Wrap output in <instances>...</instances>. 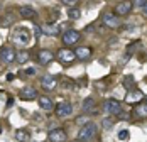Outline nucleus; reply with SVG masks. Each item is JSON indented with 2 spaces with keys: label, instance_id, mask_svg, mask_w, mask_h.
<instances>
[{
  "label": "nucleus",
  "instance_id": "obj_1",
  "mask_svg": "<svg viewBox=\"0 0 147 142\" xmlns=\"http://www.w3.org/2000/svg\"><path fill=\"white\" fill-rule=\"evenodd\" d=\"M10 37L19 46H27L30 43V39H32V34H30V30L27 27H17V29H14Z\"/></svg>",
  "mask_w": 147,
  "mask_h": 142
},
{
  "label": "nucleus",
  "instance_id": "obj_2",
  "mask_svg": "<svg viewBox=\"0 0 147 142\" xmlns=\"http://www.w3.org/2000/svg\"><path fill=\"white\" fill-rule=\"evenodd\" d=\"M98 132V125L95 122H88L85 125H81V128L78 130V141H91Z\"/></svg>",
  "mask_w": 147,
  "mask_h": 142
},
{
  "label": "nucleus",
  "instance_id": "obj_3",
  "mask_svg": "<svg viewBox=\"0 0 147 142\" xmlns=\"http://www.w3.org/2000/svg\"><path fill=\"white\" fill-rule=\"evenodd\" d=\"M102 108H103V112H107V114H110V115H118L122 112V103L115 98H108L103 101Z\"/></svg>",
  "mask_w": 147,
  "mask_h": 142
},
{
  "label": "nucleus",
  "instance_id": "obj_4",
  "mask_svg": "<svg viewBox=\"0 0 147 142\" xmlns=\"http://www.w3.org/2000/svg\"><path fill=\"white\" fill-rule=\"evenodd\" d=\"M80 37H81V32H80V30H76V29H66V30L63 32V36H61L63 43L66 44V46L76 44L78 41H80Z\"/></svg>",
  "mask_w": 147,
  "mask_h": 142
},
{
  "label": "nucleus",
  "instance_id": "obj_5",
  "mask_svg": "<svg viewBox=\"0 0 147 142\" xmlns=\"http://www.w3.org/2000/svg\"><path fill=\"white\" fill-rule=\"evenodd\" d=\"M102 22L108 29H117L118 26H120V17H118L115 12H103Z\"/></svg>",
  "mask_w": 147,
  "mask_h": 142
},
{
  "label": "nucleus",
  "instance_id": "obj_6",
  "mask_svg": "<svg viewBox=\"0 0 147 142\" xmlns=\"http://www.w3.org/2000/svg\"><path fill=\"white\" fill-rule=\"evenodd\" d=\"M54 110H56V115L59 118H68L69 115L73 114V105L69 101H59Z\"/></svg>",
  "mask_w": 147,
  "mask_h": 142
},
{
  "label": "nucleus",
  "instance_id": "obj_7",
  "mask_svg": "<svg viewBox=\"0 0 147 142\" xmlns=\"http://www.w3.org/2000/svg\"><path fill=\"white\" fill-rule=\"evenodd\" d=\"M15 54H17V51H15L14 47L3 46V47L0 49V61L5 63V64H10V63L15 61Z\"/></svg>",
  "mask_w": 147,
  "mask_h": 142
},
{
  "label": "nucleus",
  "instance_id": "obj_8",
  "mask_svg": "<svg viewBox=\"0 0 147 142\" xmlns=\"http://www.w3.org/2000/svg\"><path fill=\"white\" fill-rule=\"evenodd\" d=\"M56 57H58L63 64H69V63H73L74 59H76V54H74L73 49H68V47H64V49H59V51H58Z\"/></svg>",
  "mask_w": 147,
  "mask_h": 142
},
{
  "label": "nucleus",
  "instance_id": "obj_9",
  "mask_svg": "<svg viewBox=\"0 0 147 142\" xmlns=\"http://www.w3.org/2000/svg\"><path fill=\"white\" fill-rule=\"evenodd\" d=\"M132 2L130 0H122V2H118L117 7H115V14L118 17H125V15H129L132 12Z\"/></svg>",
  "mask_w": 147,
  "mask_h": 142
},
{
  "label": "nucleus",
  "instance_id": "obj_10",
  "mask_svg": "<svg viewBox=\"0 0 147 142\" xmlns=\"http://www.w3.org/2000/svg\"><path fill=\"white\" fill-rule=\"evenodd\" d=\"M47 139H49V142H66L68 135L63 128H51L47 134Z\"/></svg>",
  "mask_w": 147,
  "mask_h": 142
},
{
  "label": "nucleus",
  "instance_id": "obj_11",
  "mask_svg": "<svg viewBox=\"0 0 147 142\" xmlns=\"http://www.w3.org/2000/svg\"><path fill=\"white\" fill-rule=\"evenodd\" d=\"M41 86H42L44 90H47V91H54L56 86H58L56 76H53V74H44V76L41 78Z\"/></svg>",
  "mask_w": 147,
  "mask_h": 142
},
{
  "label": "nucleus",
  "instance_id": "obj_12",
  "mask_svg": "<svg viewBox=\"0 0 147 142\" xmlns=\"http://www.w3.org/2000/svg\"><path fill=\"white\" fill-rule=\"evenodd\" d=\"M19 97H20L22 100H26V101H29V100H36L37 98V90L32 88V86L22 88V90L19 91Z\"/></svg>",
  "mask_w": 147,
  "mask_h": 142
},
{
  "label": "nucleus",
  "instance_id": "obj_13",
  "mask_svg": "<svg viewBox=\"0 0 147 142\" xmlns=\"http://www.w3.org/2000/svg\"><path fill=\"white\" fill-rule=\"evenodd\" d=\"M54 59V54L49 51V49H41L39 53H37V61L42 64V66H46V64H49L51 61Z\"/></svg>",
  "mask_w": 147,
  "mask_h": 142
},
{
  "label": "nucleus",
  "instance_id": "obj_14",
  "mask_svg": "<svg viewBox=\"0 0 147 142\" xmlns=\"http://www.w3.org/2000/svg\"><path fill=\"white\" fill-rule=\"evenodd\" d=\"M81 112H83V114H95V112H96V108H95V100L91 98V97L83 100V103H81Z\"/></svg>",
  "mask_w": 147,
  "mask_h": 142
},
{
  "label": "nucleus",
  "instance_id": "obj_15",
  "mask_svg": "<svg viewBox=\"0 0 147 142\" xmlns=\"http://www.w3.org/2000/svg\"><path fill=\"white\" fill-rule=\"evenodd\" d=\"M142 98H144V93H142V91H139L137 88H130L125 101H127V103H134V101H140Z\"/></svg>",
  "mask_w": 147,
  "mask_h": 142
},
{
  "label": "nucleus",
  "instance_id": "obj_16",
  "mask_svg": "<svg viewBox=\"0 0 147 142\" xmlns=\"http://www.w3.org/2000/svg\"><path fill=\"white\" fill-rule=\"evenodd\" d=\"M14 137H15V141H19V142H29L30 141V130H27V128H17Z\"/></svg>",
  "mask_w": 147,
  "mask_h": 142
},
{
  "label": "nucleus",
  "instance_id": "obj_17",
  "mask_svg": "<svg viewBox=\"0 0 147 142\" xmlns=\"http://www.w3.org/2000/svg\"><path fill=\"white\" fill-rule=\"evenodd\" d=\"M41 30H42V34H46V36H59L61 27L59 26H54V24H44L41 27Z\"/></svg>",
  "mask_w": 147,
  "mask_h": 142
},
{
  "label": "nucleus",
  "instance_id": "obj_18",
  "mask_svg": "<svg viewBox=\"0 0 147 142\" xmlns=\"http://www.w3.org/2000/svg\"><path fill=\"white\" fill-rule=\"evenodd\" d=\"M74 54H76L78 59H88L91 56V47H88V46H80V47L74 49Z\"/></svg>",
  "mask_w": 147,
  "mask_h": 142
},
{
  "label": "nucleus",
  "instance_id": "obj_19",
  "mask_svg": "<svg viewBox=\"0 0 147 142\" xmlns=\"http://www.w3.org/2000/svg\"><path fill=\"white\" fill-rule=\"evenodd\" d=\"M37 101H39V107L42 108V110H46V112H51L53 108H54V103H53V100L49 98V97H39L37 98Z\"/></svg>",
  "mask_w": 147,
  "mask_h": 142
},
{
  "label": "nucleus",
  "instance_id": "obj_20",
  "mask_svg": "<svg viewBox=\"0 0 147 142\" xmlns=\"http://www.w3.org/2000/svg\"><path fill=\"white\" fill-rule=\"evenodd\" d=\"M19 12H20V15H22L24 19H36V17H37V12H36L30 5H22V7L19 9Z\"/></svg>",
  "mask_w": 147,
  "mask_h": 142
},
{
  "label": "nucleus",
  "instance_id": "obj_21",
  "mask_svg": "<svg viewBox=\"0 0 147 142\" xmlns=\"http://www.w3.org/2000/svg\"><path fill=\"white\" fill-rule=\"evenodd\" d=\"M134 117H137V118H147V103H139L134 108Z\"/></svg>",
  "mask_w": 147,
  "mask_h": 142
},
{
  "label": "nucleus",
  "instance_id": "obj_22",
  "mask_svg": "<svg viewBox=\"0 0 147 142\" xmlns=\"http://www.w3.org/2000/svg\"><path fill=\"white\" fill-rule=\"evenodd\" d=\"M139 46V43H132V44H129L127 46V51H125V54H123V57H122V64L123 63H127L130 57H132V54H134V49Z\"/></svg>",
  "mask_w": 147,
  "mask_h": 142
},
{
  "label": "nucleus",
  "instance_id": "obj_23",
  "mask_svg": "<svg viewBox=\"0 0 147 142\" xmlns=\"http://www.w3.org/2000/svg\"><path fill=\"white\" fill-rule=\"evenodd\" d=\"M27 59H29V53L27 51H19L15 54V63H19V64H24Z\"/></svg>",
  "mask_w": 147,
  "mask_h": 142
},
{
  "label": "nucleus",
  "instance_id": "obj_24",
  "mask_svg": "<svg viewBox=\"0 0 147 142\" xmlns=\"http://www.w3.org/2000/svg\"><path fill=\"white\" fill-rule=\"evenodd\" d=\"M68 17L73 19V20L80 19V17H81V9H78V7H69V9H68Z\"/></svg>",
  "mask_w": 147,
  "mask_h": 142
},
{
  "label": "nucleus",
  "instance_id": "obj_25",
  "mask_svg": "<svg viewBox=\"0 0 147 142\" xmlns=\"http://www.w3.org/2000/svg\"><path fill=\"white\" fill-rule=\"evenodd\" d=\"M117 139H118V141H122V142L129 141V139H130V134H129V130H127V128H122V130L117 134Z\"/></svg>",
  "mask_w": 147,
  "mask_h": 142
},
{
  "label": "nucleus",
  "instance_id": "obj_26",
  "mask_svg": "<svg viewBox=\"0 0 147 142\" xmlns=\"http://www.w3.org/2000/svg\"><path fill=\"white\" fill-rule=\"evenodd\" d=\"M14 20H15L14 14H9L7 17H5V19H3V20H2V26H3V27H7V26H10V24H12Z\"/></svg>",
  "mask_w": 147,
  "mask_h": 142
},
{
  "label": "nucleus",
  "instance_id": "obj_27",
  "mask_svg": "<svg viewBox=\"0 0 147 142\" xmlns=\"http://www.w3.org/2000/svg\"><path fill=\"white\" fill-rule=\"evenodd\" d=\"M123 86H125V88H129V90H130V88L134 86V78L130 76V74L123 78Z\"/></svg>",
  "mask_w": 147,
  "mask_h": 142
},
{
  "label": "nucleus",
  "instance_id": "obj_28",
  "mask_svg": "<svg viewBox=\"0 0 147 142\" xmlns=\"http://www.w3.org/2000/svg\"><path fill=\"white\" fill-rule=\"evenodd\" d=\"M132 2V7H135V9H142L144 5H146L147 0H130Z\"/></svg>",
  "mask_w": 147,
  "mask_h": 142
},
{
  "label": "nucleus",
  "instance_id": "obj_29",
  "mask_svg": "<svg viewBox=\"0 0 147 142\" xmlns=\"http://www.w3.org/2000/svg\"><path fill=\"white\" fill-rule=\"evenodd\" d=\"M102 125H103V128H112L113 127V118H103Z\"/></svg>",
  "mask_w": 147,
  "mask_h": 142
},
{
  "label": "nucleus",
  "instance_id": "obj_30",
  "mask_svg": "<svg viewBox=\"0 0 147 142\" xmlns=\"http://www.w3.org/2000/svg\"><path fill=\"white\" fill-rule=\"evenodd\" d=\"M61 2H63V5H68V7H74L78 3V0H61Z\"/></svg>",
  "mask_w": 147,
  "mask_h": 142
},
{
  "label": "nucleus",
  "instance_id": "obj_31",
  "mask_svg": "<svg viewBox=\"0 0 147 142\" xmlns=\"http://www.w3.org/2000/svg\"><path fill=\"white\" fill-rule=\"evenodd\" d=\"M61 85L68 90V88H73V81H71V80H63V83H61Z\"/></svg>",
  "mask_w": 147,
  "mask_h": 142
},
{
  "label": "nucleus",
  "instance_id": "obj_32",
  "mask_svg": "<svg viewBox=\"0 0 147 142\" xmlns=\"http://www.w3.org/2000/svg\"><path fill=\"white\" fill-rule=\"evenodd\" d=\"M76 124H80V125H85V124H88V120H86L85 117H80V118H76Z\"/></svg>",
  "mask_w": 147,
  "mask_h": 142
},
{
  "label": "nucleus",
  "instance_id": "obj_33",
  "mask_svg": "<svg viewBox=\"0 0 147 142\" xmlns=\"http://www.w3.org/2000/svg\"><path fill=\"white\" fill-rule=\"evenodd\" d=\"M22 74H26V76H30V74H36V70L34 68H29V70H26Z\"/></svg>",
  "mask_w": 147,
  "mask_h": 142
},
{
  "label": "nucleus",
  "instance_id": "obj_34",
  "mask_svg": "<svg viewBox=\"0 0 147 142\" xmlns=\"http://www.w3.org/2000/svg\"><path fill=\"white\" fill-rule=\"evenodd\" d=\"M12 80H14V73H9L7 74V81H12Z\"/></svg>",
  "mask_w": 147,
  "mask_h": 142
},
{
  "label": "nucleus",
  "instance_id": "obj_35",
  "mask_svg": "<svg viewBox=\"0 0 147 142\" xmlns=\"http://www.w3.org/2000/svg\"><path fill=\"white\" fill-rule=\"evenodd\" d=\"M142 10H144V14L147 15V2H146V5H144V7H142Z\"/></svg>",
  "mask_w": 147,
  "mask_h": 142
},
{
  "label": "nucleus",
  "instance_id": "obj_36",
  "mask_svg": "<svg viewBox=\"0 0 147 142\" xmlns=\"http://www.w3.org/2000/svg\"><path fill=\"white\" fill-rule=\"evenodd\" d=\"M0 12H2V3H0Z\"/></svg>",
  "mask_w": 147,
  "mask_h": 142
},
{
  "label": "nucleus",
  "instance_id": "obj_37",
  "mask_svg": "<svg viewBox=\"0 0 147 142\" xmlns=\"http://www.w3.org/2000/svg\"><path fill=\"white\" fill-rule=\"evenodd\" d=\"M73 142H83V141H73Z\"/></svg>",
  "mask_w": 147,
  "mask_h": 142
}]
</instances>
